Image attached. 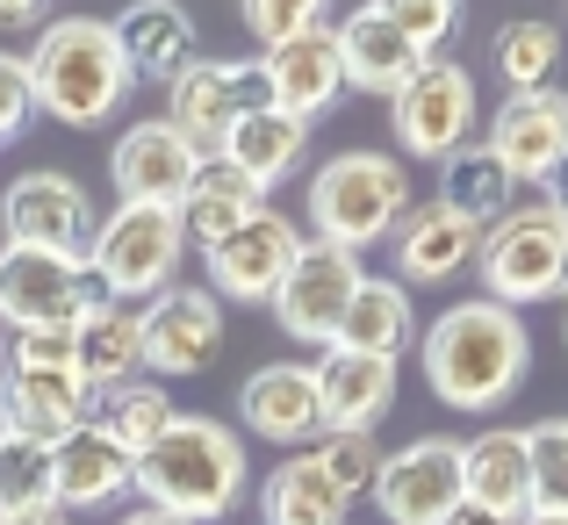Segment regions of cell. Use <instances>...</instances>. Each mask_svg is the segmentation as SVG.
Here are the masks:
<instances>
[{"label":"cell","mask_w":568,"mask_h":525,"mask_svg":"<svg viewBox=\"0 0 568 525\" xmlns=\"http://www.w3.org/2000/svg\"><path fill=\"white\" fill-rule=\"evenodd\" d=\"M475 274H483L489 303H504V310L561 295V274H568V223H561L547 202H518L504 223H489V231H483Z\"/></svg>","instance_id":"cell-6"},{"label":"cell","mask_w":568,"mask_h":525,"mask_svg":"<svg viewBox=\"0 0 568 525\" xmlns=\"http://www.w3.org/2000/svg\"><path fill=\"white\" fill-rule=\"evenodd\" d=\"M432 202L454 209L460 223H475V231H489V223H504L518 209V180L497 166L489 144H468V152H454L439 166V194H432Z\"/></svg>","instance_id":"cell-29"},{"label":"cell","mask_w":568,"mask_h":525,"mask_svg":"<svg viewBox=\"0 0 568 525\" xmlns=\"http://www.w3.org/2000/svg\"><path fill=\"white\" fill-rule=\"evenodd\" d=\"M561 295H568V274H561Z\"/></svg>","instance_id":"cell-48"},{"label":"cell","mask_w":568,"mask_h":525,"mask_svg":"<svg viewBox=\"0 0 568 525\" xmlns=\"http://www.w3.org/2000/svg\"><path fill=\"white\" fill-rule=\"evenodd\" d=\"M303 152H310V123H295V115H281L274 101H260V109L237 115V130L223 138L216 159H231V166L266 194L274 180H288L295 166H303Z\"/></svg>","instance_id":"cell-26"},{"label":"cell","mask_w":568,"mask_h":525,"mask_svg":"<svg viewBox=\"0 0 568 525\" xmlns=\"http://www.w3.org/2000/svg\"><path fill=\"white\" fill-rule=\"evenodd\" d=\"M0 440H8V425H0Z\"/></svg>","instance_id":"cell-49"},{"label":"cell","mask_w":568,"mask_h":525,"mask_svg":"<svg viewBox=\"0 0 568 525\" xmlns=\"http://www.w3.org/2000/svg\"><path fill=\"white\" fill-rule=\"evenodd\" d=\"M51 8H37V0H0V37H14V29H37Z\"/></svg>","instance_id":"cell-41"},{"label":"cell","mask_w":568,"mask_h":525,"mask_svg":"<svg viewBox=\"0 0 568 525\" xmlns=\"http://www.w3.org/2000/svg\"><path fill=\"white\" fill-rule=\"evenodd\" d=\"M332 346L367 353V360H396L403 346H417V303H410V289H403V281H388V274H367Z\"/></svg>","instance_id":"cell-28"},{"label":"cell","mask_w":568,"mask_h":525,"mask_svg":"<svg viewBox=\"0 0 568 525\" xmlns=\"http://www.w3.org/2000/svg\"><path fill=\"white\" fill-rule=\"evenodd\" d=\"M388 115H396V144H403V152H410V159H439V166H446L454 152L475 144V123H483L475 72L454 65V58H425V72L388 101Z\"/></svg>","instance_id":"cell-8"},{"label":"cell","mask_w":568,"mask_h":525,"mask_svg":"<svg viewBox=\"0 0 568 525\" xmlns=\"http://www.w3.org/2000/svg\"><path fill=\"white\" fill-rule=\"evenodd\" d=\"M555 72H561V29L555 22L518 14V22L497 29V80L511 94H540V87H555Z\"/></svg>","instance_id":"cell-33"},{"label":"cell","mask_w":568,"mask_h":525,"mask_svg":"<svg viewBox=\"0 0 568 525\" xmlns=\"http://www.w3.org/2000/svg\"><path fill=\"white\" fill-rule=\"evenodd\" d=\"M266 209V194L252 188L245 173L231 166V159H202V173H194V188L181 194V231H187V245H202V252H216L223 238L237 231L245 216H260Z\"/></svg>","instance_id":"cell-27"},{"label":"cell","mask_w":568,"mask_h":525,"mask_svg":"<svg viewBox=\"0 0 568 525\" xmlns=\"http://www.w3.org/2000/svg\"><path fill=\"white\" fill-rule=\"evenodd\" d=\"M260 80H266V101L295 123H317L338 94H346V65H338V29H310V37L281 43V51H260Z\"/></svg>","instance_id":"cell-19"},{"label":"cell","mask_w":568,"mask_h":525,"mask_svg":"<svg viewBox=\"0 0 568 525\" xmlns=\"http://www.w3.org/2000/svg\"><path fill=\"white\" fill-rule=\"evenodd\" d=\"M109 173H115V188H123V202L181 209V194L194 188V173H202V152H194L166 115H152V123L123 130V144L109 152Z\"/></svg>","instance_id":"cell-18"},{"label":"cell","mask_w":568,"mask_h":525,"mask_svg":"<svg viewBox=\"0 0 568 525\" xmlns=\"http://www.w3.org/2000/svg\"><path fill=\"white\" fill-rule=\"evenodd\" d=\"M237 22L252 29V43H260V51H281V43L324 29V8H317V0H245V8H237Z\"/></svg>","instance_id":"cell-37"},{"label":"cell","mask_w":568,"mask_h":525,"mask_svg":"<svg viewBox=\"0 0 568 525\" xmlns=\"http://www.w3.org/2000/svg\"><path fill=\"white\" fill-rule=\"evenodd\" d=\"M138 367H144V310L94 295V303L80 310V324H72V374H80L87 388H115Z\"/></svg>","instance_id":"cell-25"},{"label":"cell","mask_w":568,"mask_h":525,"mask_svg":"<svg viewBox=\"0 0 568 525\" xmlns=\"http://www.w3.org/2000/svg\"><path fill=\"white\" fill-rule=\"evenodd\" d=\"M37 115V87H29V58L0 51V144L22 138V123Z\"/></svg>","instance_id":"cell-39"},{"label":"cell","mask_w":568,"mask_h":525,"mask_svg":"<svg viewBox=\"0 0 568 525\" xmlns=\"http://www.w3.org/2000/svg\"><path fill=\"white\" fill-rule=\"evenodd\" d=\"M460 489H468L475 512L504 518V525H526L532 518V454H526V432L518 425H489L460 446Z\"/></svg>","instance_id":"cell-21"},{"label":"cell","mask_w":568,"mask_h":525,"mask_svg":"<svg viewBox=\"0 0 568 525\" xmlns=\"http://www.w3.org/2000/svg\"><path fill=\"white\" fill-rule=\"evenodd\" d=\"M353 504L310 454H288L260 489V525H346Z\"/></svg>","instance_id":"cell-30"},{"label":"cell","mask_w":568,"mask_h":525,"mask_svg":"<svg viewBox=\"0 0 568 525\" xmlns=\"http://www.w3.org/2000/svg\"><path fill=\"white\" fill-rule=\"evenodd\" d=\"M173 396H166V382H152V374H130V382H115V388H94V411H87V425H101L115 446H130V454H144V446L159 440V432L173 425Z\"/></svg>","instance_id":"cell-31"},{"label":"cell","mask_w":568,"mask_h":525,"mask_svg":"<svg viewBox=\"0 0 568 525\" xmlns=\"http://www.w3.org/2000/svg\"><path fill=\"white\" fill-rule=\"evenodd\" d=\"M0 231L22 252H51V260H65V266H87L94 260L101 216H94V194L72 173L37 166V173L8 180V194H0Z\"/></svg>","instance_id":"cell-7"},{"label":"cell","mask_w":568,"mask_h":525,"mask_svg":"<svg viewBox=\"0 0 568 525\" xmlns=\"http://www.w3.org/2000/svg\"><path fill=\"white\" fill-rule=\"evenodd\" d=\"M417 360L425 382L446 411H497L532 367V332L518 310L504 303H454L417 332Z\"/></svg>","instance_id":"cell-1"},{"label":"cell","mask_w":568,"mask_h":525,"mask_svg":"<svg viewBox=\"0 0 568 525\" xmlns=\"http://www.w3.org/2000/svg\"><path fill=\"white\" fill-rule=\"evenodd\" d=\"M526 525H568V512H532Z\"/></svg>","instance_id":"cell-46"},{"label":"cell","mask_w":568,"mask_h":525,"mask_svg":"<svg viewBox=\"0 0 568 525\" xmlns=\"http://www.w3.org/2000/svg\"><path fill=\"white\" fill-rule=\"evenodd\" d=\"M266 101V80H260V58L252 65H223V58H194L187 72L166 80V123L181 130L202 159L223 152V138L237 130V115Z\"/></svg>","instance_id":"cell-11"},{"label":"cell","mask_w":568,"mask_h":525,"mask_svg":"<svg viewBox=\"0 0 568 525\" xmlns=\"http://www.w3.org/2000/svg\"><path fill=\"white\" fill-rule=\"evenodd\" d=\"M410 216V173L388 152H338L310 173V231L317 245L367 252L382 238H396V223Z\"/></svg>","instance_id":"cell-4"},{"label":"cell","mask_w":568,"mask_h":525,"mask_svg":"<svg viewBox=\"0 0 568 525\" xmlns=\"http://www.w3.org/2000/svg\"><path fill=\"white\" fill-rule=\"evenodd\" d=\"M310 461H317L324 475L338 483V497H367L375 489V475H382V446H375V432H324L317 446H310Z\"/></svg>","instance_id":"cell-35"},{"label":"cell","mask_w":568,"mask_h":525,"mask_svg":"<svg viewBox=\"0 0 568 525\" xmlns=\"http://www.w3.org/2000/svg\"><path fill=\"white\" fill-rule=\"evenodd\" d=\"M94 303L87 266H65L51 252L0 245V317L8 332H43V324H80V310Z\"/></svg>","instance_id":"cell-15"},{"label":"cell","mask_w":568,"mask_h":525,"mask_svg":"<svg viewBox=\"0 0 568 525\" xmlns=\"http://www.w3.org/2000/svg\"><path fill=\"white\" fill-rule=\"evenodd\" d=\"M317 374V403H324V432H375L396 403V360H367L346 346H324L310 360Z\"/></svg>","instance_id":"cell-24"},{"label":"cell","mask_w":568,"mask_h":525,"mask_svg":"<svg viewBox=\"0 0 568 525\" xmlns=\"http://www.w3.org/2000/svg\"><path fill=\"white\" fill-rule=\"evenodd\" d=\"M8 360H14V367H72V324H43V332H14Z\"/></svg>","instance_id":"cell-40"},{"label":"cell","mask_w":568,"mask_h":525,"mask_svg":"<svg viewBox=\"0 0 568 525\" xmlns=\"http://www.w3.org/2000/svg\"><path fill=\"white\" fill-rule=\"evenodd\" d=\"M181 252H187L181 209L115 202V216H101V231H94V260H87V274L101 281L109 303H152V295L173 289Z\"/></svg>","instance_id":"cell-5"},{"label":"cell","mask_w":568,"mask_h":525,"mask_svg":"<svg viewBox=\"0 0 568 525\" xmlns=\"http://www.w3.org/2000/svg\"><path fill=\"white\" fill-rule=\"evenodd\" d=\"M388 245H396V281L403 289H439V281H454V274L475 266L483 231L460 223L454 209H439V202H410V216L396 223Z\"/></svg>","instance_id":"cell-22"},{"label":"cell","mask_w":568,"mask_h":525,"mask_svg":"<svg viewBox=\"0 0 568 525\" xmlns=\"http://www.w3.org/2000/svg\"><path fill=\"white\" fill-rule=\"evenodd\" d=\"M382 14H388V22H396L425 58H439V43L460 29V8H454V0H382Z\"/></svg>","instance_id":"cell-38"},{"label":"cell","mask_w":568,"mask_h":525,"mask_svg":"<svg viewBox=\"0 0 568 525\" xmlns=\"http://www.w3.org/2000/svg\"><path fill=\"white\" fill-rule=\"evenodd\" d=\"M123 489H138V454L130 446H115L101 425H80L65 432V440L51 446V497L58 512H101V504H115Z\"/></svg>","instance_id":"cell-20"},{"label":"cell","mask_w":568,"mask_h":525,"mask_svg":"<svg viewBox=\"0 0 568 525\" xmlns=\"http://www.w3.org/2000/svg\"><path fill=\"white\" fill-rule=\"evenodd\" d=\"M526 454H532V512H568V417L526 425Z\"/></svg>","instance_id":"cell-36"},{"label":"cell","mask_w":568,"mask_h":525,"mask_svg":"<svg viewBox=\"0 0 568 525\" xmlns=\"http://www.w3.org/2000/svg\"><path fill=\"white\" fill-rule=\"evenodd\" d=\"M489 152L497 166L518 180V188H547L555 166L568 159V94L561 87H540V94H504L497 123H489Z\"/></svg>","instance_id":"cell-14"},{"label":"cell","mask_w":568,"mask_h":525,"mask_svg":"<svg viewBox=\"0 0 568 525\" xmlns=\"http://www.w3.org/2000/svg\"><path fill=\"white\" fill-rule=\"evenodd\" d=\"M332 29H338L346 87H361V94H388V101H396L403 87L425 72V51H417V43L382 14V0H375V8H353L346 22H332Z\"/></svg>","instance_id":"cell-23"},{"label":"cell","mask_w":568,"mask_h":525,"mask_svg":"<svg viewBox=\"0 0 568 525\" xmlns=\"http://www.w3.org/2000/svg\"><path fill=\"white\" fill-rule=\"evenodd\" d=\"M561 346H568V317H561Z\"/></svg>","instance_id":"cell-47"},{"label":"cell","mask_w":568,"mask_h":525,"mask_svg":"<svg viewBox=\"0 0 568 525\" xmlns=\"http://www.w3.org/2000/svg\"><path fill=\"white\" fill-rule=\"evenodd\" d=\"M43 504H58L51 497V446H37V440H0V518H14V512H43Z\"/></svg>","instance_id":"cell-34"},{"label":"cell","mask_w":568,"mask_h":525,"mask_svg":"<svg viewBox=\"0 0 568 525\" xmlns=\"http://www.w3.org/2000/svg\"><path fill=\"white\" fill-rule=\"evenodd\" d=\"M540 202H547V209H555V216L568 223V159L555 166V180H547V194H540Z\"/></svg>","instance_id":"cell-42"},{"label":"cell","mask_w":568,"mask_h":525,"mask_svg":"<svg viewBox=\"0 0 568 525\" xmlns=\"http://www.w3.org/2000/svg\"><path fill=\"white\" fill-rule=\"evenodd\" d=\"M295 252H303L295 216H281V209L266 202L260 216H245L216 252H202L209 260V295H216V303H274V289L288 281Z\"/></svg>","instance_id":"cell-12"},{"label":"cell","mask_w":568,"mask_h":525,"mask_svg":"<svg viewBox=\"0 0 568 525\" xmlns=\"http://www.w3.org/2000/svg\"><path fill=\"white\" fill-rule=\"evenodd\" d=\"M0 525H72L58 504H43V512H14V518H0Z\"/></svg>","instance_id":"cell-43"},{"label":"cell","mask_w":568,"mask_h":525,"mask_svg":"<svg viewBox=\"0 0 568 525\" xmlns=\"http://www.w3.org/2000/svg\"><path fill=\"white\" fill-rule=\"evenodd\" d=\"M367 497H375V512L388 525H446L468 504V489H460V440L425 432V440L382 454V475Z\"/></svg>","instance_id":"cell-9"},{"label":"cell","mask_w":568,"mask_h":525,"mask_svg":"<svg viewBox=\"0 0 568 525\" xmlns=\"http://www.w3.org/2000/svg\"><path fill=\"white\" fill-rule=\"evenodd\" d=\"M115 37H123L130 65L138 72H187L194 65V14L173 8V0H144V8H130L123 22H115Z\"/></svg>","instance_id":"cell-32"},{"label":"cell","mask_w":568,"mask_h":525,"mask_svg":"<svg viewBox=\"0 0 568 525\" xmlns=\"http://www.w3.org/2000/svg\"><path fill=\"white\" fill-rule=\"evenodd\" d=\"M29 87L37 109L65 130H94L109 115H123V101L138 94V65H130L115 22L101 14H58L29 43Z\"/></svg>","instance_id":"cell-2"},{"label":"cell","mask_w":568,"mask_h":525,"mask_svg":"<svg viewBox=\"0 0 568 525\" xmlns=\"http://www.w3.org/2000/svg\"><path fill=\"white\" fill-rule=\"evenodd\" d=\"M223 353V303L194 281H173L166 295L144 303V367L159 382L173 374H202L209 360Z\"/></svg>","instance_id":"cell-13"},{"label":"cell","mask_w":568,"mask_h":525,"mask_svg":"<svg viewBox=\"0 0 568 525\" xmlns=\"http://www.w3.org/2000/svg\"><path fill=\"white\" fill-rule=\"evenodd\" d=\"M237 417H245L252 440H274L288 454L324 440V403H317V374L303 360H274V367H252L237 388Z\"/></svg>","instance_id":"cell-17"},{"label":"cell","mask_w":568,"mask_h":525,"mask_svg":"<svg viewBox=\"0 0 568 525\" xmlns=\"http://www.w3.org/2000/svg\"><path fill=\"white\" fill-rule=\"evenodd\" d=\"M361 281H367L361 252H338V245H317V238H303V252H295L288 281L274 289L281 332L324 353V346L338 339V324H346V310H353V295H361Z\"/></svg>","instance_id":"cell-10"},{"label":"cell","mask_w":568,"mask_h":525,"mask_svg":"<svg viewBox=\"0 0 568 525\" xmlns=\"http://www.w3.org/2000/svg\"><path fill=\"white\" fill-rule=\"evenodd\" d=\"M115 525H181V518H166V512H152V504H138V512H123Z\"/></svg>","instance_id":"cell-44"},{"label":"cell","mask_w":568,"mask_h":525,"mask_svg":"<svg viewBox=\"0 0 568 525\" xmlns=\"http://www.w3.org/2000/svg\"><path fill=\"white\" fill-rule=\"evenodd\" d=\"M446 525H504V518H489V512H475V504H460V512L446 518Z\"/></svg>","instance_id":"cell-45"},{"label":"cell","mask_w":568,"mask_h":525,"mask_svg":"<svg viewBox=\"0 0 568 525\" xmlns=\"http://www.w3.org/2000/svg\"><path fill=\"white\" fill-rule=\"evenodd\" d=\"M245 475H252L245 440H237L231 425H216V417H187V411L138 454L144 504L166 512V518H181V525L231 518L237 497H245Z\"/></svg>","instance_id":"cell-3"},{"label":"cell","mask_w":568,"mask_h":525,"mask_svg":"<svg viewBox=\"0 0 568 525\" xmlns=\"http://www.w3.org/2000/svg\"><path fill=\"white\" fill-rule=\"evenodd\" d=\"M87 411H94V388L72 367H14V360H0V425L14 440L58 446L65 432L87 425Z\"/></svg>","instance_id":"cell-16"}]
</instances>
